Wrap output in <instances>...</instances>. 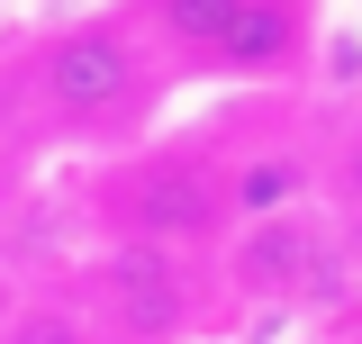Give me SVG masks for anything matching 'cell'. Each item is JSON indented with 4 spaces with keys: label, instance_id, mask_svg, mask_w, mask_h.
<instances>
[{
    "label": "cell",
    "instance_id": "obj_6",
    "mask_svg": "<svg viewBox=\"0 0 362 344\" xmlns=\"http://www.w3.org/2000/svg\"><path fill=\"white\" fill-rule=\"evenodd\" d=\"M299 209H308V164H299L290 145L226 164V217H235V227H263V217H299Z\"/></svg>",
    "mask_w": 362,
    "mask_h": 344
},
{
    "label": "cell",
    "instance_id": "obj_7",
    "mask_svg": "<svg viewBox=\"0 0 362 344\" xmlns=\"http://www.w3.org/2000/svg\"><path fill=\"white\" fill-rule=\"evenodd\" d=\"M0 344H90V326L73 308H54V299H18L9 326H0Z\"/></svg>",
    "mask_w": 362,
    "mask_h": 344
},
{
    "label": "cell",
    "instance_id": "obj_2",
    "mask_svg": "<svg viewBox=\"0 0 362 344\" xmlns=\"http://www.w3.org/2000/svg\"><path fill=\"white\" fill-rule=\"evenodd\" d=\"M173 45L209 55L218 73H299L308 55V18L281 0H209V9H163L154 18Z\"/></svg>",
    "mask_w": 362,
    "mask_h": 344
},
{
    "label": "cell",
    "instance_id": "obj_5",
    "mask_svg": "<svg viewBox=\"0 0 362 344\" xmlns=\"http://www.w3.org/2000/svg\"><path fill=\"white\" fill-rule=\"evenodd\" d=\"M226 272H235L245 299H290V290L326 281V227H317L308 209L299 217H263V227H235Z\"/></svg>",
    "mask_w": 362,
    "mask_h": 344
},
{
    "label": "cell",
    "instance_id": "obj_8",
    "mask_svg": "<svg viewBox=\"0 0 362 344\" xmlns=\"http://www.w3.org/2000/svg\"><path fill=\"white\" fill-rule=\"evenodd\" d=\"M326 181H335V200H344V209H362V136H344V154H335Z\"/></svg>",
    "mask_w": 362,
    "mask_h": 344
},
{
    "label": "cell",
    "instance_id": "obj_4",
    "mask_svg": "<svg viewBox=\"0 0 362 344\" xmlns=\"http://www.w3.org/2000/svg\"><path fill=\"white\" fill-rule=\"evenodd\" d=\"M100 308L118 317V336L127 344H173L190 326V281H181L173 254H154V245H118V254L100 263Z\"/></svg>",
    "mask_w": 362,
    "mask_h": 344
},
{
    "label": "cell",
    "instance_id": "obj_9",
    "mask_svg": "<svg viewBox=\"0 0 362 344\" xmlns=\"http://www.w3.org/2000/svg\"><path fill=\"white\" fill-rule=\"evenodd\" d=\"M9 308H18V290H9V272H0V326H9Z\"/></svg>",
    "mask_w": 362,
    "mask_h": 344
},
{
    "label": "cell",
    "instance_id": "obj_1",
    "mask_svg": "<svg viewBox=\"0 0 362 344\" xmlns=\"http://www.w3.org/2000/svg\"><path fill=\"white\" fill-rule=\"evenodd\" d=\"M37 100L64 127H118L145 100V45L118 18H73L37 45Z\"/></svg>",
    "mask_w": 362,
    "mask_h": 344
},
{
    "label": "cell",
    "instance_id": "obj_3",
    "mask_svg": "<svg viewBox=\"0 0 362 344\" xmlns=\"http://www.w3.org/2000/svg\"><path fill=\"white\" fill-rule=\"evenodd\" d=\"M118 227H127V245H154V254L218 236V227H226V172L190 164V154L145 164L127 190H118Z\"/></svg>",
    "mask_w": 362,
    "mask_h": 344
}]
</instances>
